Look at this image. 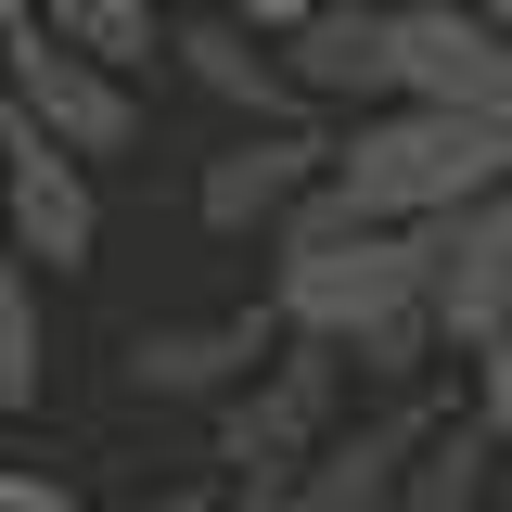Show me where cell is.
<instances>
[{
    "label": "cell",
    "mask_w": 512,
    "mask_h": 512,
    "mask_svg": "<svg viewBox=\"0 0 512 512\" xmlns=\"http://www.w3.org/2000/svg\"><path fill=\"white\" fill-rule=\"evenodd\" d=\"M282 333H295V320H282V295L218 308V320H154V333L128 346V384H141V397H205V410H218L231 384H256L269 359H282Z\"/></svg>",
    "instance_id": "obj_9"
},
{
    "label": "cell",
    "mask_w": 512,
    "mask_h": 512,
    "mask_svg": "<svg viewBox=\"0 0 512 512\" xmlns=\"http://www.w3.org/2000/svg\"><path fill=\"white\" fill-rule=\"evenodd\" d=\"M0 90L26 103V116L52 128V141H77L90 167L103 154H128L141 141V90H128V64H103V52H77L52 13H26L13 39H0Z\"/></svg>",
    "instance_id": "obj_6"
},
{
    "label": "cell",
    "mask_w": 512,
    "mask_h": 512,
    "mask_svg": "<svg viewBox=\"0 0 512 512\" xmlns=\"http://www.w3.org/2000/svg\"><path fill=\"white\" fill-rule=\"evenodd\" d=\"M282 64L308 77L320 116H372L397 103V0H320L282 26Z\"/></svg>",
    "instance_id": "obj_11"
},
{
    "label": "cell",
    "mask_w": 512,
    "mask_h": 512,
    "mask_svg": "<svg viewBox=\"0 0 512 512\" xmlns=\"http://www.w3.org/2000/svg\"><path fill=\"white\" fill-rule=\"evenodd\" d=\"M167 52H180V77H192V90H218L231 116H320V103H308V77L282 64V39H269V26H244L231 0H218L205 26H180Z\"/></svg>",
    "instance_id": "obj_12"
},
{
    "label": "cell",
    "mask_w": 512,
    "mask_h": 512,
    "mask_svg": "<svg viewBox=\"0 0 512 512\" xmlns=\"http://www.w3.org/2000/svg\"><path fill=\"white\" fill-rule=\"evenodd\" d=\"M397 90L512 128V26L487 0H397Z\"/></svg>",
    "instance_id": "obj_7"
},
{
    "label": "cell",
    "mask_w": 512,
    "mask_h": 512,
    "mask_svg": "<svg viewBox=\"0 0 512 512\" xmlns=\"http://www.w3.org/2000/svg\"><path fill=\"white\" fill-rule=\"evenodd\" d=\"M487 512H512V436H500V487H487Z\"/></svg>",
    "instance_id": "obj_18"
},
{
    "label": "cell",
    "mask_w": 512,
    "mask_h": 512,
    "mask_svg": "<svg viewBox=\"0 0 512 512\" xmlns=\"http://www.w3.org/2000/svg\"><path fill=\"white\" fill-rule=\"evenodd\" d=\"M512 180V128L500 116H448V103H372V116L333 128V205L346 218H410V231H436L448 205H474V192Z\"/></svg>",
    "instance_id": "obj_2"
},
{
    "label": "cell",
    "mask_w": 512,
    "mask_h": 512,
    "mask_svg": "<svg viewBox=\"0 0 512 512\" xmlns=\"http://www.w3.org/2000/svg\"><path fill=\"white\" fill-rule=\"evenodd\" d=\"M474 410H487V423L512 436V320L487 333V346H474Z\"/></svg>",
    "instance_id": "obj_15"
},
{
    "label": "cell",
    "mask_w": 512,
    "mask_h": 512,
    "mask_svg": "<svg viewBox=\"0 0 512 512\" xmlns=\"http://www.w3.org/2000/svg\"><path fill=\"white\" fill-rule=\"evenodd\" d=\"M282 320L295 333H333L346 359L372 384H423V359H436V244L410 231V218H346L333 205V180H320V205L282 231Z\"/></svg>",
    "instance_id": "obj_1"
},
{
    "label": "cell",
    "mask_w": 512,
    "mask_h": 512,
    "mask_svg": "<svg viewBox=\"0 0 512 512\" xmlns=\"http://www.w3.org/2000/svg\"><path fill=\"white\" fill-rule=\"evenodd\" d=\"M0 231L39 256L52 282L103 256V192H90V154H77V141H52L13 90H0Z\"/></svg>",
    "instance_id": "obj_5"
},
{
    "label": "cell",
    "mask_w": 512,
    "mask_h": 512,
    "mask_svg": "<svg viewBox=\"0 0 512 512\" xmlns=\"http://www.w3.org/2000/svg\"><path fill=\"white\" fill-rule=\"evenodd\" d=\"M231 13H244V26H269V39H282L295 13H320V0H231Z\"/></svg>",
    "instance_id": "obj_17"
},
{
    "label": "cell",
    "mask_w": 512,
    "mask_h": 512,
    "mask_svg": "<svg viewBox=\"0 0 512 512\" xmlns=\"http://www.w3.org/2000/svg\"><path fill=\"white\" fill-rule=\"evenodd\" d=\"M141 512H231V500H141Z\"/></svg>",
    "instance_id": "obj_20"
},
{
    "label": "cell",
    "mask_w": 512,
    "mask_h": 512,
    "mask_svg": "<svg viewBox=\"0 0 512 512\" xmlns=\"http://www.w3.org/2000/svg\"><path fill=\"white\" fill-rule=\"evenodd\" d=\"M436 397L423 384H384V410H359V423H333L320 436V461L295 474V500H320V512H397L410 500V474H423V448H436Z\"/></svg>",
    "instance_id": "obj_8"
},
{
    "label": "cell",
    "mask_w": 512,
    "mask_h": 512,
    "mask_svg": "<svg viewBox=\"0 0 512 512\" xmlns=\"http://www.w3.org/2000/svg\"><path fill=\"white\" fill-rule=\"evenodd\" d=\"M52 384V308H39V256L0 231V410H39Z\"/></svg>",
    "instance_id": "obj_13"
},
{
    "label": "cell",
    "mask_w": 512,
    "mask_h": 512,
    "mask_svg": "<svg viewBox=\"0 0 512 512\" xmlns=\"http://www.w3.org/2000/svg\"><path fill=\"white\" fill-rule=\"evenodd\" d=\"M52 26L77 39V52H103V64H154L167 52V39H154L167 13H128V0H52Z\"/></svg>",
    "instance_id": "obj_14"
},
{
    "label": "cell",
    "mask_w": 512,
    "mask_h": 512,
    "mask_svg": "<svg viewBox=\"0 0 512 512\" xmlns=\"http://www.w3.org/2000/svg\"><path fill=\"white\" fill-rule=\"evenodd\" d=\"M128 13H167V0H128Z\"/></svg>",
    "instance_id": "obj_21"
},
{
    "label": "cell",
    "mask_w": 512,
    "mask_h": 512,
    "mask_svg": "<svg viewBox=\"0 0 512 512\" xmlns=\"http://www.w3.org/2000/svg\"><path fill=\"white\" fill-rule=\"evenodd\" d=\"M423 244H436V333H448V359H474L512 320V180L474 192V205H448Z\"/></svg>",
    "instance_id": "obj_10"
},
{
    "label": "cell",
    "mask_w": 512,
    "mask_h": 512,
    "mask_svg": "<svg viewBox=\"0 0 512 512\" xmlns=\"http://www.w3.org/2000/svg\"><path fill=\"white\" fill-rule=\"evenodd\" d=\"M320 180H333V128H320V116H244V141L205 154L192 218H205L218 244H256V231L282 244V231L320 205Z\"/></svg>",
    "instance_id": "obj_4"
},
{
    "label": "cell",
    "mask_w": 512,
    "mask_h": 512,
    "mask_svg": "<svg viewBox=\"0 0 512 512\" xmlns=\"http://www.w3.org/2000/svg\"><path fill=\"white\" fill-rule=\"evenodd\" d=\"M0 512H90V500L52 487V474H26V461H0Z\"/></svg>",
    "instance_id": "obj_16"
},
{
    "label": "cell",
    "mask_w": 512,
    "mask_h": 512,
    "mask_svg": "<svg viewBox=\"0 0 512 512\" xmlns=\"http://www.w3.org/2000/svg\"><path fill=\"white\" fill-rule=\"evenodd\" d=\"M487 13H500V26H512V0H487Z\"/></svg>",
    "instance_id": "obj_22"
},
{
    "label": "cell",
    "mask_w": 512,
    "mask_h": 512,
    "mask_svg": "<svg viewBox=\"0 0 512 512\" xmlns=\"http://www.w3.org/2000/svg\"><path fill=\"white\" fill-rule=\"evenodd\" d=\"M26 13H52V0H0V39H13V26H26Z\"/></svg>",
    "instance_id": "obj_19"
},
{
    "label": "cell",
    "mask_w": 512,
    "mask_h": 512,
    "mask_svg": "<svg viewBox=\"0 0 512 512\" xmlns=\"http://www.w3.org/2000/svg\"><path fill=\"white\" fill-rule=\"evenodd\" d=\"M346 372H359V359H346L333 333H282V359L218 397V461L244 474L256 500H282V487L320 461V436L346 423Z\"/></svg>",
    "instance_id": "obj_3"
}]
</instances>
